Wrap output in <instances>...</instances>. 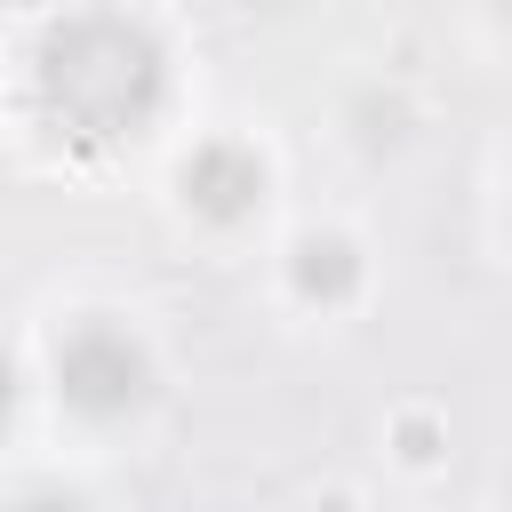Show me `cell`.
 Instances as JSON below:
<instances>
[{
  "mask_svg": "<svg viewBox=\"0 0 512 512\" xmlns=\"http://www.w3.org/2000/svg\"><path fill=\"white\" fill-rule=\"evenodd\" d=\"M160 104H168V56L136 16L88 8L40 40V112L72 144L144 136L160 120Z\"/></svg>",
  "mask_w": 512,
  "mask_h": 512,
  "instance_id": "cell-1",
  "label": "cell"
},
{
  "mask_svg": "<svg viewBox=\"0 0 512 512\" xmlns=\"http://www.w3.org/2000/svg\"><path fill=\"white\" fill-rule=\"evenodd\" d=\"M56 392H64V408L112 424V416L144 408V392H152V360H144V344H136L128 328H112V320H80V328L56 344Z\"/></svg>",
  "mask_w": 512,
  "mask_h": 512,
  "instance_id": "cell-2",
  "label": "cell"
},
{
  "mask_svg": "<svg viewBox=\"0 0 512 512\" xmlns=\"http://www.w3.org/2000/svg\"><path fill=\"white\" fill-rule=\"evenodd\" d=\"M176 184H184V208L208 216V224H240V216L264 208V160H256L248 144H232V136H208V144L184 160Z\"/></svg>",
  "mask_w": 512,
  "mask_h": 512,
  "instance_id": "cell-3",
  "label": "cell"
},
{
  "mask_svg": "<svg viewBox=\"0 0 512 512\" xmlns=\"http://www.w3.org/2000/svg\"><path fill=\"white\" fill-rule=\"evenodd\" d=\"M352 288H360V256H352V240L312 232V240L296 248V296H312V304H344Z\"/></svg>",
  "mask_w": 512,
  "mask_h": 512,
  "instance_id": "cell-4",
  "label": "cell"
},
{
  "mask_svg": "<svg viewBox=\"0 0 512 512\" xmlns=\"http://www.w3.org/2000/svg\"><path fill=\"white\" fill-rule=\"evenodd\" d=\"M16 512H88V504H80V496H24Z\"/></svg>",
  "mask_w": 512,
  "mask_h": 512,
  "instance_id": "cell-5",
  "label": "cell"
},
{
  "mask_svg": "<svg viewBox=\"0 0 512 512\" xmlns=\"http://www.w3.org/2000/svg\"><path fill=\"white\" fill-rule=\"evenodd\" d=\"M8 408H16V368H8V352H0V424H8Z\"/></svg>",
  "mask_w": 512,
  "mask_h": 512,
  "instance_id": "cell-6",
  "label": "cell"
},
{
  "mask_svg": "<svg viewBox=\"0 0 512 512\" xmlns=\"http://www.w3.org/2000/svg\"><path fill=\"white\" fill-rule=\"evenodd\" d=\"M504 8H512V0H504Z\"/></svg>",
  "mask_w": 512,
  "mask_h": 512,
  "instance_id": "cell-7",
  "label": "cell"
}]
</instances>
